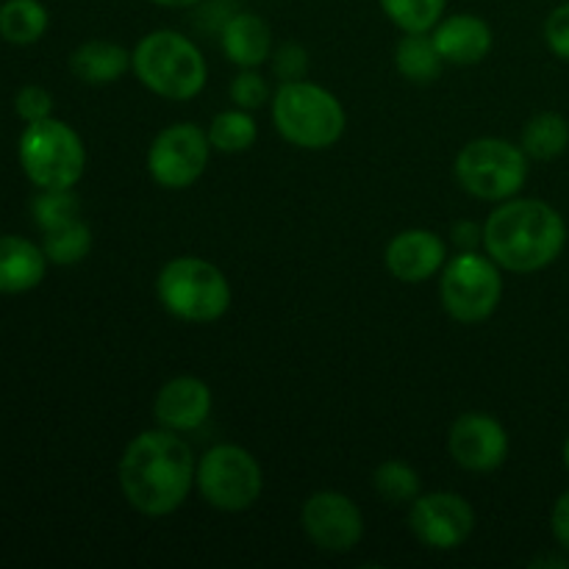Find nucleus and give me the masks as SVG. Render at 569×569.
Returning <instances> with one entry per match:
<instances>
[{"label":"nucleus","mask_w":569,"mask_h":569,"mask_svg":"<svg viewBox=\"0 0 569 569\" xmlns=\"http://www.w3.org/2000/svg\"><path fill=\"white\" fill-rule=\"evenodd\" d=\"M565 242V220L545 200H503L483 226V244H487L489 259L509 272L545 270L559 259Z\"/></svg>","instance_id":"nucleus-2"},{"label":"nucleus","mask_w":569,"mask_h":569,"mask_svg":"<svg viewBox=\"0 0 569 569\" xmlns=\"http://www.w3.org/2000/svg\"><path fill=\"white\" fill-rule=\"evenodd\" d=\"M409 526L426 548L456 550L470 539L476 528V511L456 492L420 495L411 503Z\"/></svg>","instance_id":"nucleus-11"},{"label":"nucleus","mask_w":569,"mask_h":569,"mask_svg":"<svg viewBox=\"0 0 569 569\" xmlns=\"http://www.w3.org/2000/svg\"><path fill=\"white\" fill-rule=\"evenodd\" d=\"M569 148V122L556 111H542L531 117L522 128V150L531 159L550 161L559 159Z\"/></svg>","instance_id":"nucleus-22"},{"label":"nucleus","mask_w":569,"mask_h":569,"mask_svg":"<svg viewBox=\"0 0 569 569\" xmlns=\"http://www.w3.org/2000/svg\"><path fill=\"white\" fill-rule=\"evenodd\" d=\"M156 6H167V9H187V6L200 3V0H150Z\"/></svg>","instance_id":"nucleus-34"},{"label":"nucleus","mask_w":569,"mask_h":569,"mask_svg":"<svg viewBox=\"0 0 569 569\" xmlns=\"http://www.w3.org/2000/svg\"><path fill=\"white\" fill-rule=\"evenodd\" d=\"M272 122L295 148L326 150L345 133V109L328 89L311 81H283L272 100Z\"/></svg>","instance_id":"nucleus-3"},{"label":"nucleus","mask_w":569,"mask_h":569,"mask_svg":"<svg viewBox=\"0 0 569 569\" xmlns=\"http://www.w3.org/2000/svg\"><path fill=\"white\" fill-rule=\"evenodd\" d=\"M20 164L28 181L39 189H72L87 167L81 137L67 122H28L20 137Z\"/></svg>","instance_id":"nucleus-6"},{"label":"nucleus","mask_w":569,"mask_h":569,"mask_svg":"<svg viewBox=\"0 0 569 569\" xmlns=\"http://www.w3.org/2000/svg\"><path fill=\"white\" fill-rule=\"evenodd\" d=\"M442 53L428 33H406L395 50V64L409 81L431 83L442 72Z\"/></svg>","instance_id":"nucleus-20"},{"label":"nucleus","mask_w":569,"mask_h":569,"mask_svg":"<svg viewBox=\"0 0 569 569\" xmlns=\"http://www.w3.org/2000/svg\"><path fill=\"white\" fill-rule=\"evenodd\" d=\"M33 220H37L39 231H53V228L64 226L81 217V203L70 189H42L31 203Z\"/></svg>","instance_id":"nucleus-27"},{"label":"nucleus","mask_w":569,"mask_h":569,"mask_svg":"<svg viewBox=\"0 0 569 569\" xmlns=\"http://www.w3.org/2000/svg\"><path fill=\"white\" fill-rule=\"evenodd\" d=\"M131 59L133 56L126 48H120V44L94 39V42H83L81 48L72 50L70 70L83 83L106 87V83H114L126 76L128 67H131Z\"/></svg>","instance_id":"nucleus-19"},{"label":"nucleus","mask_w":569,"mask_h":569,"mask_svg":"<svg viewBox=\"0 0 569 569\" xmlns=\"http://www.w3.org/2000/svg\"><path fill=\"white\" fill-rule=\"evenodd\" d=\"M133 72L159 98L189 100L206 87V59L192 39L176 31H153L137 44Z\"/></svg>","instance_id":"nucleus-4"},{"label":"nucleus","mask_w":569,"mask_h":569,"mask_svg":"<svg viewBox=\"0 0 569 569\" xmlns=\"http://www.w3.org/2000/svg\"><path fill=\"white\" fill-rule=\"evenodd\" d=\"M550 526H553L556 542L569 553V489L556 500L553 517H550Z\"/></svg>","instance_id":"nucleus-32"},{"label":"nucleus","mask_w":569,"mask_h":569,"mask_svg":"<svg viewBox=\"0 0 569 569\" xmlns=\"http://www.w3.org/2000/svg\"><path fill=\"white\" fill-rule=\"evenodd\" d=\"M442 306L453 320L465 326L489 320L503 298V278L498 264L487 256H478L472 250H461L456 259L442 267V281H439Z\"/></svg>","instance_id":"nucleus-8"},{"label":"nucleus","mask_w":569,"mask_h":569,"mask_svg":"<svg viewBox=\"0 0 569 569\" xmlns=\"http://www.w3.org/2000/svg\"><path fill=\"white\" fill-rule=\"evenodd\" d=\"M453 170L456 181L472 198L503 203L526 187L528 153L522 150V144L517 148L506 139L483 137L461 148Z\"/></svg>","instance_id":"nucleus-7"},{"label":"nucleus","mask_w":569,"mask_h":569,"mask_svg":"<svg viewBox=\"0 0 569 569\" xmlns=\"http://www.w3.org/2000/svg\"><path fill=\"white\" fill-rule=\"evenodd\" d=\"M300 526L306 537L328 553H348L365 537V517L342 492L311 495L300 511Z\"/></svg>","instance_id":"nucleus-12"},{"label":"nucleus","mask_w":569,"mask_h":569,"mask_svg":"<svg viewBox=\"0 0 569 569\" xmlns=\"http://www.w3.org/2000/svg\"><path fill=\"white\" fill-rule=\"evenodd\" d=\"M211 411V389L200 378L181 376L159 389L153 403L156 420L170 431H192Z\"/></svg>","instance_id":"nucleus-15"},{"label":"nucleus","mask_w":569,"mask_h":569,"mask_svg":"<svg viewBox=\"0 0 569 569\" xmlns=\"http://www.w3.org/2000/svg\"><path fill=\"white\" fill-rule=\"evenodd\" d=\"M161 306L183 322H214L231 306V287L220 267L194 256H181L161 267L156 281Z\"/></svg>","instance_id":"nucleus-5"},{"label":"nucleus","mask_w":569,"mask_h":569,"mask_svg":"<svg viewBox=\"0 0 569 569\" xmlns=\"http://www.w3.org/2000/svg\"><path fill=\"white\" fill-rule=\"evenodd\" d=\"M448 0H381V9L400 31L428 33L439 26Z\"/></svg>","instance_id":"nucleus-25"},{"label":"nucleus","mask_w":569,"mask_h":569,"mask_svg":"<svg viewBox=\"0 0 569 569\" xmlns=\"http://www.w3.org/2000/svg\"><path fill=\"white\" fill-rule=\"evenodd\" d=\"M48 272V256L39 244L22 237H0V292H31Z\"/></svg>","instance_id":"nucleus-17"},{"label":"nucleus","mask_w":569,"mask_h":569,"mask_svg":"<svg viewBox=\"0 0 569 569\" xmlns=\"http://www.w3.org/2000/svg\"><path fill=\"white\" fill-rule=\"evenodd\" d=\"M309 70V53H306L300 44L289 42L283 48H278L276 53V76L281 81H300Z\"/></svg>","instance_id":"nucleus-31"},{"label":"nucleus","mask_w":569,"mask_h":569,"mask_svg":"<svg viewBox=\"0 0 569 569\" xmlns=\"http://www.w3.org/2000/svg\"><path fill=\"white\" fill-rule=\"evenodd\" d=\"M448 264V248L442 237L426 228L398 233L387 248V267L398 281L420 283L437 276Z\"/></svg>","instance_id":"nucleus-14"},{"label":"nucleus","mask_w":569,"mask_h":569,"mask_svg":"<svg viewBox=\"0 0 569 569\" xmlns=\"http://www.w3.org/2000/svg\"><path fill=\"white\" fill-rule=\"evenodd\" d=\"M433 42L450 64H478L492 50V28L476 14H453L439 20L433 28Z\"/></svg>","instance_id":"nucleus-16"},{"label":"nucleus","mask_w":569,"mask_h":569,"mask_svg":"<svg viewBox=\"0 0 569 569\" xmlns=\"http://www.w3.org/2000/svg\"><path fill=\"white\" fill-rule=\"evenodd\" d=\"M89 248H92V231H89V226L81 217L53 228V231H44L42 250L53 264H78L81 259H87Z\"/></svg>","instance_id":"nucleus-24"},{"label":"nucleus","mask_w":569,"mask_h":569,"mask_svg":"<svg viewBox=\"0 0 569 569\" xmlns=\"http://www.w3.org/2000/svg\"><path fill=\"white\" fill-rule=\"evenodd\" d=\"M220 42L228 59L233 64L244 67V70H253V67L264 64L270 59V26L259 14H250V11H239L231 20H226Z\"/></svg>","instance_id":"nucleus-18"},{"label":"nucleus","mask_w":569,"mask_h":569,"mask_svg":"<svg viewBox=\"0 0 569 569\" xmlns=\"http://www.w3.org/2000/svg\"><path fill=\"white\" fill-rule=\"evenodd\" d=\"M200 495L220 511H244L261 498L264 476L253 456L239 445H217L198 465Z\"/></svg>","instance_id":"nucleus-9"},{"label":"nucleus","mask_w":569,"mask_h":569,"mask_svg":"<svg viewBox=\"0 0 569 569\" xmlns=\"http://www.w3.org/2000/svg\"><path fill=\"white\" fill-rule=\"evenodd\" d=\"M231 100L239 106V109H244V111L259 109V106L267 100L264 78L256 76L253 70L239 72V76L233 78V83H231Z\"/></svg>","instance_id":"nucleus-29"},{"label":"nucleus","mask_w":569,"mask_h":569,"mask_svg":"<svg viewBox=\"0 0 569 569\" xmlns=\"http://www.w3.org/2000/svg\"><path fill=\"white\" fill-rule=\"evenodd\" d=\"M48 31V9L39 0H6L0 6V37L11 44H33Z\"/></svg>","instance_id":"nucleus-21"},{"label":"nucleus","mask_w":569,"mask_h":569,"mask_svg":"<svg viewBox=\"0 0 569 569\" xmlns=\"http://www.w3.org/2000/svg\"><path fill=\"white\" fill-rule=\"evenodd\" d=\"M565 465H567V470H569V437H567V442H565Z\"/></svg>","instance_id":"nucleus-35"},{"label":"nucleus","mask_w":569,"mask_h":569,"mask_svg":"<svg viewBox=\"0 0 569 569\" xmlns=\"http://www.w3.org/2000/svg\"><path fill=\"white\" fill-rule=\"evenodd\" d=\"M372 487L389 503H415L420 498V476L406 461L387 459L372 472Z\"/></svg>","instance_id":"nucleus-26"},{"label":"nucleus","mask_w":569,"mask_h":569,"mask_svg":"<svg viewBox=\"0 0 569 569\" xmlns=\"http://www.w3.org/2000/svg\"><path fill=\"white\" fill-rule=\"evenodd\" d=\"M14 109L26 122L48 120L50 111H53V98H50L48 89L37 87V83H28V87H22L17 92Z\"/></svg>","instance_id":"nucleus-28"},{"label":"nucleus","mask_w":569,"mask_h":569,"mask_svg":"<svg viewBox=\"0 0 569 569\" xmlns=\"http://www.w3.org/2000/svg\"><path fill=\"white\" fill-rule=\"evenodd\" d=\"M209 133L192 122L164 128L148 150V170L156 183L167 189H187L203 176L209 164Z\"/></svg>","instance_id":"nucleus-10"},{"label":"nucleus","mask_w":569,"mask_h":569,"mask_svg":"<svg viewBox=\"0 0 569 569\" xmlns=\"http://www.w3.org/2000/svg\"><path fill=\"white\" fill-rule=\"evenodd\" d=\"M198 465L176 431H144L120 459V489L131 509L144 517H167L192 492Z\"/></svg>","instance_id":"nucleus-1"},{"label":"nucleus","mask_w":569,"mask_h":569,"mask_svg":"<svg viewBox=\"0 0 569 569\" xmlns=\"http://www.w3.org/2000/svg\"><path fill=\"white\" fill-rule=\"evenodd\" d=\"M453 242L459 244L461 250H472L478 242H483V228L472 226V222H456Z\"/></svg>","instance_id":"nucleus-33"},{"label":"nucleus","mask_w":569,"mask_h":569,"mask_svg":"<svg viewBox=\"0 0 569 569\" xmlns=\"http://www.w3.org/2000/svg\"><path fill=\"white\" fill-rule=\"evenodd\" d=\"M545 42L559 59L569 61V3L556 6L545 20Z\"/></svg>","instance_id":"nucleus-30"},{"label":"nucleus","mask_w":569,"mask_h":569,"mask_svg":"<svg viewBox=\"0 0 569 569\" xmlns=\"http://www.w3.org/2000/svg\"><path fill=\"white\" fill-rule=\"evenodd\" d=\"M450 456L472 472L498 470L509 456V433L495 417L472 411L450 428Z\"/></svg>","instance_id":"nucleus-13"},{"label":"nucleus","mask_w":569,"mask_h":569,"mask_svg":"<svg viewBox=\"0 0 569 569\" xmlns=\"http://www.w3.org/2000/svg\"><path fill=\"white\" fill-rule=\"evenodd\" d=\"M256 137H259V128L244 109L222 111L209 126L211 148H217L220 153H244L248 148H253Z\"/></svg>","instance_id":"nucleus-23"}]
</instances>
